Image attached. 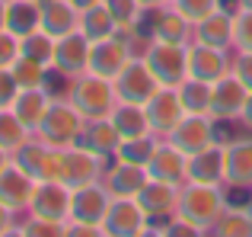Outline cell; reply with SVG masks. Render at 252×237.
<instances>
[{"label": "cell", "mask_w": 252, "mask_h": 237, "mask_svg": "<svg viewBox=\"0 0 252 237\" xmlns=\"http://www.w3.org/2000/svg\"><path fill=\"white\" fill-rule=\"evenodd\" d=\"M55 36H48L45 29H35L29 32V36L19 39V55L26 58H35V61H42L45 68H51V61H55Z\"/></svg>", "instance_id": "cell-36"}, {"label": "cell", "mask_w": 252, "mask_h": 237, "mask_svg": "<svg viewBox=\"0 0 252 237\" xmlns=\"http://www.w3.org/2000/svg\"><path fill=\"white\" fill-rule=\"evenodd\" d=\"M51 154H55V148H48L42 138L32 135L29 141H23L10 157H13V163H19V167L38 183V180H51Z\"/></svg>", "instance_id": "cell-24"}, {"label": "cell", "mask_w": 252, "mask_h": 237, "mask_svg": "<svg viewBox=\"0 0 252 237\" xmlns=\"http://www.w3.org/2000/svg\"><path fill=\"white\" fill-rule=\"evenodd\" d=\"M16 234L23 237H61L67 234V221H51V218H42V215H23V221L16 225Z\"/></svg>", "instance_id": "cell-38"}, {"label": "cell", "mask_w": 252, "mask_h": 237, "mask_svg": "<svg viewBox=\"0 0 252 237\" xmlns=\"http://www.w3.org/2000/svg\"><path fill=\"white\" fill-rule=\"evenodd\" d=\"M112 125L118 128L122 138H137V135H150V118H147V109L137 106V103H115V109L109 113Z\"/></svg>", "instance_id": "cell-29"}, {"label": "cell", "mask_w": 252, "mask_h": 237, "mask_svg": "<svg viewBox=\"0 0 252 237\" xmlns=\"http://www.w3.org/2000/svg\"><path fill=\"white\" fill-rule=\"evenodd\" d=\"M109 202H112V193L105 189L102 180L86 183V186H77L74 193H70L67 225H93V228H102V218H105V212H109Z\"/></svg>", "instance_id": "cell-9"}, {"label": "cell", "mask_w": 252, "mask_h": 237, "mask_svg": "<svg viewBox=\"0 0 252 237\" xmlns=\"http://www.w3.org/2000/svg\"><path fill=\"white\" fill-rule=\"evenodd\" d=\"M32 193H35V180H32L19 163H13V157H10L6 167L0 170V202L23 218V215L29 212Z\"/></svg>", "instance_id": "cell-17"}, {"label": "cell", "mask_w": 252, "mask_h": 237, "mask_svg": "<svg viewBox=\"0 0 252 237\" xmlns=\"http://www.w3.org/2000/svg\"><path fill=\"white\" fill-rule=\"evenodd\" d=\"M29 138H32V131L23 125V118L13 113V106L0 109V148H3L6 154H13V151L23 141H29Z\"/></svg>", "instance_id": "cell-35"}, {"label": "cell", "mask_w": 252, "mask_h": 237, "mask_svg": "<svg viewBox=\"0 0 252 237\" xmlns=\"http://www.w3.org/2000/svg\"><path fill=\"white\" fill-rule=\"evenodd\" d=\"M179 189L182 186H176V183H163V180H154V176H150L134 199L141 202L144 215H147L150 221H166L179 208Z\"/></svg>", "instance_id": "cell-19"}, {"label": "cell", "mask_w": 252, "mask_h": 237, "mask_svg": "<svg viewBox=\"0 0 252 237\" xmlns=\"http://www.w3.org/2000/svg\"><path fill=\"white\" fill-rule=\"evenodd\" d=\"M223 186L252 189V131L223 141Z\"/></svg>", "instance_id": "cell-12"}, {"label": "cell", "mask_w": 252, "mask_h": 237, "mask_svg": "<svg viewBox=\"0 0 252 237\" xmlns=\"http://www.w3.org/2000/svg\"><path fill=\"white\" fill-rule=\"evenodd\" d=\"M147 180H150L147 167L125 163V160H115V157L109 160V167H105V173H102V183L112 196H137Z\"/></svg>", "instance_id": "cell-22"}, {"label": "cell", "mask_w": 252, "mask_h": 237, "mask_svg": "<svg viewBox=\"0 0 252 237\" xmlns=\"http://www.w3.org/2000/svg\"><path fill=\"white\" fill-rule=\"evenodd\" d=\"M144 109H147V118H150V131H154L157 138H166L185 116V106H182V100H179L176 87H160L144 103Z\"/></svg>", "instance_id": "cell-16"}, {"label": "cell", "mask_w": 252, "mask_h": 237, "mask_svg": "<svg viewBox=\"0 0 252 237\" xmlns=\"http://www.w3.org/2000/svg\"><path fill=\"white\" fill-rule=\"evenodd\" d=\"M236 122H240L246 131H252V90H249V96H246V106H243V113H240V118H236Z\"/></svg>", "instance_id": "cell-46"}, {"label": "cell", "mask_w": 252, "mask_h": 237, "mask_svg": "<svg viewBox=\"0 0 252 237\" xmlns=\"http://www.w3.org/2000/svg\"><path fill=\"white\" fill-rule=\"evenodd\" d=\"M0 29H6V0H0Z\"/></svg>", "instance_id": "cell-49"}, {"label": "cell", "mask_w": 252, "mask_h": 237, "mask_svg": "<svg viewBox=\"0 0 252 237\" xmlns=\"http://www.w3.org/2000/svg\"><path fill=\"white\" fill-rule=\"evenodd\" d=\"M211 87L214 83L208 80H198V77H185L179 83V100H182L185 113H195V116H211Z\"/></svg>", "instance_id": "cell-33"}, {"label": "cell", "mask_w": 252, "mask_h": 237, "mask_svg": "<svg viewBox=\"0 0 252 237\" xmlns=\"http://www.w3.org/2000/svg\"><path fill=\"white\" fill-rule=\"evenodd\" d=\"M70 3H74V6H77V10H80V13H83V10H86V6H93V3H99V0H70Z\"/></svg>", "instance_id": "cell-48"}, {"label": "cell", "mask_w": 252, "mask_h": 237, "mask_svg": "<svg viewBox=\"0 0 252 237\" xmlns=\"http://www.w3.org/2000/svg\"><path fill=\"white\" fill-rule=\"evenodd\" d=\"M227 186L220 183H182L179 189V208L176 215L189 218L191 225H198L204 234L211 231V225L217 221V215L227 208Z\"/></svg>", "instance_id": "cell-2"}, {"label": "cell", "mask_w": 252, "mask_h": 237, "mask_svg": "<svg viewBox=\"0 0 252 237\" xmlns=\"http://www.w3.org/2000/svg\"><path fill=\"white\" fill-rule=\"evenodd\" d=\"M16 93H19V83H16V77H13V71L10 68H0V109L13 106Z\"/></svg>", "instance_id": "cell-43"}, {"label": "cell", "mask_w": 252, "mask_h": 237, "mask_svg": "<svg viewBox=\"0 0 252 237\" xmlns=\"http://www.w3.org/2000/svg\"><path fill=\"white\" fill-rule=\"evenodd\" d=\"M157 144H160V138L150 131V135H137V138H122L115 148V160H125V163H137V167H147V160L154 157Z\"/></svg>", "instance_id": "cell-32"}, {"label": "cell", "mask_w": 252, "mask_h": 237, "mask_svg": "<svg viewBox=\"0 0 252 237\" xmlns=\"http://www.w3.org/2000/svg\"><path fill=\"white\" fill-rule=\"evenodd\" d=\"M147 215H144L141 202L134 196H112L109 212L102 218V234L105 237H141L147 228Z\"/></svg>", "instance_id": "cell-10"}, {"label": "cell", "mask_w": 252, "mask_h": 237, "mask_svg": "<svg viewBox=\"0 0 252 237\" xmlns=\"http://www.w3.org/2000/svg\"><path fill=\"white\" fill-rule=\"evenodd\" d=\"M137 3H141L147 13H154V10H163V6H169V0H137Z\"/></svg>", "instance_id": "cell-47"}, {"label": "cell", "mask_w": 252, "mask_h": 237, "mask_svg": "<svg viewBox=\"0 0 252 237\" xmlns=\"http://www.w3.org/2000/svg\"><path fill=\"white\" fill-rule=\"evenodd\" d=\"M105 6H109L112 19H115V26L122 32L144 29L150 36V29H147V10H144L137 0H105Z\"/></svg>", "instance_id": "cell-34"}, {"label": "cell", "mask_w": 252, "mask_h": 237, "mask_svg": "<svg viewBox=\"0 0 252 237\" xmlns=\"http://www.w3.org/2000/svg\"><path fill=\"white\" fill-rule=\"evenodd\" d=\"M64 96L74 103L77 113H80L83 118H102V116H109L112 109H115V103H118L115 83L105 80V77H99V74H93V71H86V74L67 80Z\"/></svg>", "instance_id": "cell-3"}, {"label": "cell", "mask_w": 252, "mask_h": 237, "mask_svg": "<svg viewBox=\"0 0 252 237\" xmlns=\"http://www.w3.org/2000/svg\"><path fill=\"white\" fill-rule=\"evenodd\" d=\"M118 141H122V135H118V128L112 125L109 116H102V118H86L83 128H80V138H77V144H83V148L96 151V154H102V157H112V154H115Z\"/></svg>", "instance_id": "cell-26"}, {"label": "cell", "mask_w": 252, "mask_h": 237, "mask_svg": "<svg viewBox=\"0 0 252 237\" xmlns=\"http://www.w3.org/2000/svg\"><path fill=\"white\" fill-rule=\"evenodd\" d=\"M10 71H13V77H16L19 90H26V87H45V80H48V74H51V68H45L42 61L26 58V55H19L16 61L10 64Z\"/></svg>", "instance_id": "cell-37"}, {"label": "cell", "mask_w": 252, "mask_h": 237, "mask_svg": "<svg viewBox=\"0 0 252 237\" xmlns=\"http://www.w3.org/2000/svg\"><path fill=\"white\" fill-rule=\"evenodd\" d=\"M230 71H233V55L227 48H214V45H204V42H189V77L217 83Z\"/></svg>", "instance_id": "cell-14"}, {"label": "cell", "mask_w": 252, "mask_h": 237, "mask_svg": "<svg viewBox=\"0 0 252 237\" xmlns=\"http://www.w3.org/2000/svg\"><path fill=\"white\" fill-rule=\"evenodd\" d=\"M160 228H163V237H204L201 228L191 225V221L182 218V215H169Z\"/></svg>", "instance_id": "cell-41"}, {"label": "cell", "mask_w": 252, "mask_h": 237, "mask_svg": "<svg viewBox=\"0 0 252 237\" xmlns=\"http://www.w3.org/2000/svg\"><path fill=\"white\" fill-rule=\"evenodd\" d=\"M42 3V23L38 29H45L48 36L61 39L80 29V10L70 0H38Z\"/></svg>", "instance_id": "cell-23"}, {"label": "cell", "mask_w": 252, "mask_h": 237, "mask_svg": "<svg viewBox=\"0 0 252 237\" xmlns=\"http://www.w3.org/2000/svg\"><path fill=\"white\" fill-rule=\"evenodd\" d=\"M246 205H249V215H252V199H249V202H246Z\"/></svg>", "instance_id": "cell-52"}, {"label": "cell", "mask_w": 252, "mask_h": 237, "mask_svg": "<svg viewBox=\"0 0 252 237\" xmlns=\"http://www.w3.org/2000/svg\"><path fill=\"white\" fill-rule=\"evenodd\" d=\"M90 48L93 42L83 36L80 29L70 32V36H61L55 42V61H51V71H55L61 80H74L90 71Z\"/></svg>", "instance_id": "cell-11"}, {"label": "cell", "mask_w": 252, "mask_h": 237, "mask_svg": "<svg viewBox=\"0 0 252 237\" xmlns=\"http://www.w3.org/2000/svg\"><path fill=\"white\" fill-rule=\"evenodd\" d=\"M233 74L252 90V51H233Z\"/></svg>", "instance_id": "cell-44"}, {"label": "cell", "mask_w": 252, "mask_h": 237, "mask_svg": "<svg viewBox=\"0 0 252 237\" xmlns=\"http://www.w3.org/2000/svg\"><path fill=\"white\" fill-rule=\"evenodd\" d=\"M144 61L150 64V71L157 74V80L163 87H179L189 77V45H172L150 39L144 48Z\"/></svg>", "instance_id": "cell-5"}, {"label": "cell", "mask_w": 252, "mask_h": 237, "mask_svg": "<svg viewBox=\"0 0 252 237\" xmlns=\"http://www.w3.org/2000/svg\"><path fill=\"white\" fill-rule=\"evenodd\" d=\"M208 234H217V237H252V215H249V205H230L217 215V221L211 225Z\"/></svg>", "instance_id": "cell-30"}, {"label": "cell", "mask_w": 252, "mask_h": 237, "mask_svg": "<svg viewBox=\"0 0 252 237\" xmlns=\"http://www.w3.org/2000/svg\"><path fill=\"white\" fill-rule=\"evenodd\" d=\"M147 29H150V39H160V42H172V45L191 42V23L172 6L147 13Z\"/></svg>", "instance_id": "cell-21"}, {"label": "cell", "mask_w": 252, "mask_h": 237, "mask_svg": "<svg viewBox=\"0 0 252 237\" xmlns=\"http://www.w3.org/2000/svg\"><path fill=\"white\" fill-rule=\"evenodd\" d=\"M16 225H19V215H16V212H10V208L0 202V237L16 234Z\"/></svg>", "instance_id": "cell-45"}, {"label": "cell", "mask_w": 252, "mask_h": 237, "mask_svg": "<svg viewBox=\"0 0 252 237\" xmlns=\"http://www.w3.org/2000/svg\"><path fill=\"white\" fill-rule=\"evenodd\" d=\"M233 51H252V10H236Z\"/></svg>", "instance_id": "cell-40"}, {"label": "cell", "mask_w": 252, "mask_h": 237, "mask_svg": "<svg viewBox=\"0 0 252 237\" xmlns=\"http://www.w3.org/2000/svg\"><path fill=\"white\" fill-rule=\"evenodd\" d=\"M112 83H115V96L118 100L122 103H137V106H144V103L163 87V83L157 80V74L150 71V64L144 61V55L131 58V61L125 64V71Z\"/></svg>", "instance_id": "cell-7"}, {"label": "cell", "mask_w": 252, "mask_h": 237, "mask_svg": "<svg viewBox=\"0 0 252 237\" xmlns=\"http://www.w3.org/2000/svg\"><path fill=\"white\" fill-rule=\"evenodd\" d=\"M147 173L154 176V180L182 186V183H189V154H182V151H179L172 141L160 138L154 157L147 160Z\"/></svg>", "instance_id": "cell-20"}, {"label": "cell", "mask_w": 252, "mask_h": 237, "mask_svg": "<svg viewBox=\"0 0 252 237\" xmlns=\"http://www.w3.org/2000/svg\"><path fill=\"white\" fill-rule=\"evenodd\" d=\"M19 58V36H13L10 29H0V68H10Z\"/></svg>", "instance_id": "cell-42"}, {"label": "cell", "mask_w": 252, "mask_h": 237, "mask_svg": "<svg viewBox=\"0 0 252 237\" xmlns=\"http://www.w3.org/2000/svg\"><path fill=\"white\" fill-rule=\"evenodd\" d=\"M6 160H10V154H6V151H3V148H0V170H3V167H6Z\"/></svg>", "instance_id": "cell-51"}, {"label": "cell", "mask_w": 252, "mask_h": 237, "mask_svg": "<svg viewBox=\"0 0 252 237\" xmlns=\"http://www.w3.org/2000/svg\"><path fill=\"white\" fill-rule=\"evenodd\" d=\"M169 6L179 10L191 26H195L198 19H204L208 13H214L217 6H223V0H169Z\"/></svg>", "instance_id": "cell-39"}, {"label": "cell", "mask_w": 252, "mask_h": 237, "mask_svg": "<svg viewBox=\"0 0 252 237\" xmlns=\"http://www.w3.org/2000/svg\"><path fill=\"white\" fill-rule=\"evenodd\" d=\"M189 180L191 183H220L223 186V141L189 157Z\"/></svg>", "instance_id": "cell-27"}, {"label": "cell", "mask_w": 252, "mask_h": 237, "mask_svg": "<svg viewBox=\"0 0 252 237\" xmlns=\"http://www.w3.org/2000/svg\"><path fill=\"white\" fill-rule=\"evenodd\" d=\"M166 141H172L182 154H198V151L211 148V144L223 141L220 138V122L214 116H195V113H185L182 122L166 135Z\"/></svg>", "instance_id": "cell-6"}, {"label": "cell", "mask_w": 252, "mask_h": 237, "mask_svg": "<svg viewBox=\"0 0 252 237\" xmlns=\"http://www.w3.org/2000/svg\"><path fill=\"white\" fill-rule=\"evenodd\" d=\"M42 23V3L38 0H6V29L13 36H29Z\"/></svg>", "instance_id": "cell-28"}, {"label": "cell", "mask_w": 252, "mask_h": 237, "mask_svg": "<svg viewBox=\"0 0 252 237\" xmlns=\"http://www.w3.org/2000/svg\"><path fill=\"white\" fill-rule=\"evenodd\" d=\"M70 193L74 189L61 180H38L32 202H29V215H42V218H51V221H67Z\"/></svg>", "instance_id": "cell-15"}, {"label": "cell", "mask_w": 252, "mask_h": 237, "mask_svg": "<svg viewBox=\"0 0 252 237\" xmlns=\"http://www.w3.org/2000/svg\"><path fill=\"white\" fill-rule=\"evenodd\" d=\"M233 29H236V10L230 13L227 6H217L214 13H208L204 19H198L191 26V42H204L214 48L233 51Z\"/></svg>", "instance_id": "cell-18"}, {"label": "cell", "mask_w": 252, "mask_h": 237, "mask_svg": "<svg viewBox=\"0 0 252 237\" xmlns=\"http://www.w3.org/2000/svg\"><path fill=\"white\" fill-rule=\"evenodd\" d=\"M51 100H55V93H48V87H26V90H19L16 100H13V113L23 118V125L35 135V128L42 125Z\"/></svg>", "instance_id": "cell-25"}, {"label": "cell", "mask_w": 252, "mask_h": 237, "mask_svg": "<svg viewBox=\"0 0 252 237\" xmlns=\"http://www.w3.org/2000/svg\"><path fill=\"white\" fill-rule=\"evenodd\" d=\"M80 32L90 39V42H99V39L115 36V32H118V26H115V19H112L109 6H105V0L86 6V10L80 13Z\"/></svg>", "instance_id": "cell-31"}, {"label": "cell", "mask_w": 252, "mask_h": 237, "mask_svg": "<svg viewBox=\"0 0 252 237\" xmlns=\"http://www.w3.org/2000/svg\"><path fill=\"white\" fill-rule=\"evenodd\" d=\"M131 58H134V48H131L128 36L118 29L115 36H105V39H99V42H93V48H90V71L99 74V77H105V80H115Z\"/></svg>", "instance_id": "cell-8"}, {"label": "cell", "mask_w": 252, "mask_h": 237, "mask_svg": "<svg viewBox=\"0 0 252 237\" xmlns=\"http://www.w3.org/2000/svg\"><path fill=\"white\" fill-rule=\"evenodd\" d=\"M109 160H112V157H102V154H96V151L83 148V144L55 148V154H51V180L67 183L70 189L86 186V183L102 180Z\"/></svg>", "instance_id": "cell-1"}, {"label": "cell", "mask_w": 252, "mask_h": 237, "mask_svg": "<svg viewBox=\"0 0 252 237\" xmlns=\"http://www.w3.org/2000/svg\"><path fill=\"white\" fill-rule=\"evenodd\" d=\"M236 10H252V0H233Z\"/></svg>", "instance_id": "cell-50"}, {"label": "cell", "mask_w": 252, "mask_h": 237, "mask_svg": "<svg viewBox=\"0 0 252 237\" xmlns=\"http://www.w3.org/2000/svg\"><path fill=\"white\" fill-rule=\"evenodd\" d=\"M83 122L86 118L77 113V106L61 93V96L51 100L42 125L35 128V138H42L48 148H70V144H77V138H80Z\"/></svg>", "instance_id": "cell-4"}, {"label": "cell", "mask_w": 252, "mask_h": 237, "mask_svg": "<svg viewBox=\"0 0 252 237\" xmlns=\"http://www.w3.org/2000/svg\"><path fill=\"white\" fill-rule=\"evenodd\" d=\"M246 96H249V87L233 74V71L223 74L220 80L211 87V116H214L220 125L236 122L240 113H243V106H246Z\"/></svg>", "instance_id": "cell-13"}]
</instances>
